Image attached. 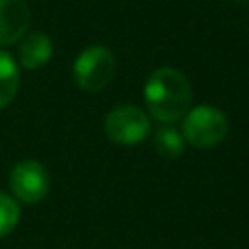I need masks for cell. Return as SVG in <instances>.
Returning a JSON list of instances; mask_svg holds the SVG:
<instances>
[{
  "label": "cell",
  "instance_id": "cell-1",
  "mask_svg": "<svg viewBox=\"0 0 249 249\" xmlns=\"http://www.w3.org/2000/svg\"><path fill=\"white\" fill-rule=\"evenodd\" d=\"M191 84L187 76L171 66L156 68L144 84L148 113L160 123H173L191 109Z\"/></svg>",
  "mask_w": 249,
  "mask_h": 249
},
{
  "label": "cell",
  "instance_id": "cell-2",
  "mask_svg": "<svg viewBox=\"0 0 249 249\" xmlns=\"http://www.w3.org/2000/svg\"><path fill=\"white\" fill-rule=\"evenodd\" d=\"M181 134L185 138V144L202 150L214 148L228 134V119L218 107L196 105L185 113Z\"/></svg>",
  "mask_w": 249,
  "mask_h": 249
},
{
  "label": "cell",
  "instance_id": "cell-3",
  "mask_svg": "<svg viewBox=\"0 0 249 249\" xmlns=\"http://www.w3.org/2000/svg\"><path fill=\"white\" fill-rule=\"evenodd\" d=\"M115 70H117V62L113 53L101 45H91L84 49L76 56L72 66V74L78 88L88 93H95L107 88L115 76Z\"/></svg>",
  "mask_w": 249,
  "mask_h": 249
},
{
  "label": "cell",
  "instance_id": "cell-4",
  "mask_svg": "<svg viewBox=\"0 0 249 249\" xmlns=\"http://www.w3.org/2000/svg\"><path fill=\"white\" fill-rule=\"evenodd\" d=\"M8 185L16 202L35 204L47 196L51 177L47 167L37 160H23L12 167L8 175Z\"/></svg>",
  "mask_w": 249,
  "mask_h": 249
},
{
  "label": "cell",
  "instance_id": "cell-5",
  "mask_svg": "<svg viewBox=\"0 0 249 249\" xmlns=\"http://www.w3.org/2000/svg\"><path fill=\"white\" fill-rule=\"evenodd\" d=\"M150 132L148 115L132 105H121L107 113L105 117V134L111 142L121 146L140 144Z\"/></svg>",
  "mask_w": 249,
  "mask_h": 249
},
{
  "label": "cell",
  "instance_id": "cell-6",
  "mask_svg": "<svg viewBox=\"0 0 249 249\" xmlns=\"http://www.w3.org/2000/svg\"><path fill=\"white\" fill-rule=\"evenodd\" d=\"M31 12L25 0H0V47L18 43L29 25Z\"/></svg>",
  "mask_w": 249,
  "mask_h": 249
},
{
  "label": "cell",
  "instance_id": "cell-7",
  "mask_svg": "<svg viewBox=\"0 0 249 249\" xmlns=\"http://www.w3.org/2000/svg\"><path fill=\"white\" fill-rule=\"evenodd\" d=\"M53 56V41L43 31H29L19 39L18 60L25 70H37L45 66Z\"/></svg>",
  "mask_w": 249,
  "mask_h": 249
},
{
  "label": "cell",
  "instance_id": "cell-8",
  "mask_svg": "<svg viewBox=\"0 0 249 249\" xmlns=\"http://www.w3.org/2000/svg\"><path fill=\"white\" fill-rule=\"evenodd\" d=\"M154 148L161 158L175 160L185 152V138L175 126L160 124L154 134Z\"/></svg>",
  "mask_w": 249,
  "mask_h": 249
},
{
  "label": "cell",
  "instance_id": "cell-9",
  "mask_svg": "<svg viewBox=\"0 0 249 249\" xmlns=\"http://www.w3.org/2000/svg\"><path fill=\"white\" fill-rule=\"evenodd\" d=\"M18 86H19L18 64L8 53L0 51V109H4L16 97Z\"/></svg>",
  "mask_w": 249,
  "mask_h": 249
},
{
  "label": "cell",
  "instance_id": "cell-10",
  "mask_svg": "<svg viewBox=\"0 0 249 249\" xmlns=\"http://www.w3.org/2000/svg\"><path fill=\"white\" fill-rule=\"evenodd\" d=\"M18 220H19V204L6 193H0V239L12 233V230L18 226Z\"/></svg>",
  "mask_w": 249,
  "mask_h": 249
},
{
  "label": "cell",
  "instance_id": "cell-11",
  "mask_svg": "<svg viewBox=\"0 0 249 249\" xmlns=\"http://www.w3.org/2000/svg\"><path fill=\"white\" fill-rule=\"evenodd\" d=\"M241 2H249V0H241Z\"/></svg>",
  "mask_w": 249,
  "mask_h": 249
}]
</instances>
